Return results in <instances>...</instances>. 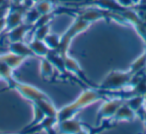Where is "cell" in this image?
<instances>
[{"mask_svg": "<svg viewBox=\"0 0 146 134\" xmlns=\"http://www.w3.org/2000/svg\"><path fill=\"white\" fill-rule=\"evenodd\" d=\"M4 30H6V19L5 16H3L0 17V33Z\"/></svg>", "mask_w": 146, "mask_h": 134, "instance_id": "4316f807", "label": "cell"}, {"mask_svg": "<svg viewBox=\"0 0 146 134\" xmlns=\"http://www.w3.org/2000/svg\"><path fill=\"white\" fill-rule=\"evenodd\" d=\"M60 39H61V35L50 32L45 37L43 41H44L45 44L48 46V48L50 49V50L56 51L59 47V44H60Z\"/></svg>", "mask_w": 146, "mask_h": 134, "instance_id": "cb8c5ba5", "label": "cell"}, {"mask_svg": "<svg viewBox=\"0 0 146 134\" xmlns=\"http://www.w3.org/2000/svg\"><path fill=\"white\" fill-rule=\"evenodd\" d=\"M40 13L39 11L36 9V7L33 5V6H30L26 9L25 11V14H24V22L25 23H28L30 25H33L34 27L35 23L37 22V20L39 19L40 17Z\"/></svg>", "mask_w": 146, "mask_h": 134, "instance_id": "7402d4cb", "label": "cell"}, {"mask_svg": "<svg viewBox=\"0 0 146 134\" xmlns=\"http://www.w3.org/2000/svg\"><path fill=\"white\" fill-rule=\"evenodd\" d=\"M24 0H11V5H20L23 4Z\"/></svg>", "mask_w": 146, "mask_h": 134, "instance_id": "f1b7e54d", "label": "cell"}, {"mask_svg": "<svg viewBox=\"0 0 146 134\" xmlns=\"http://www.w3.org/2000/svg\"><path fill=\"white\" fill-rule=\"evenodd\" d=\"M138 115H140L141 116V118H142V120H143V123H144V126H145V128H146V112L144 111V109L142 110L141 112H140Z\"/></svg>", "mask_w": 146, "mask_h": 134, "instance_id": "83f0119b", "label": "cell"}, {"mask_svg": "<svg viewBox=\"0 0 146 134\" xmlns=\"http://www.w3.org/2000/svg\"><path fill=\"white\" fill-rule=\"evenodd\" d=\"M143 42H144V51L146 53V39H143Z\"/></svg>", "mask_w": 146, "mask_h": 134, "instance_id": "1f68e13d", "label": "cell"}, {"mask_svg": "<svg viewBox=\"0 0 146 134\" xmlns=\"http://www.w3.org/2000/svg\"><path fill=\"white\" fill-rule=\"evenodd\" d=\"M8 50L12 53L19 55V56L29 58V57H35L34 53L32 52L28 43L24 41H16V42H9Z\"/></svg>", "mask_w": 146, "mask_h": 134, "instance_id": "7c38bea8", "label": "cell"}, {"mask_svg": "<svg viewBox=\"0 0 146 134\" xmlns=\"http://www.w3.org/2000/svg\"><path fill=\"white\" fill-rule=\"evenodd\" d=\"M33 29V25L28 23H21L20 25L14 27L7 31L6 38L9 42H16V41H24L25 35Z\"/></svg>", "mask_w": 146, "mask_h": 134, "instance_id": "9c48e42d", "label": "cell"}, {"mask_svg": "<svg viewBox=\"0 0 146 134\" xmlns=\"http://www.w3.org/2000/svg\"><path fill=\"white\" fill-rule=\"evenodd\" d=\"M132 75L133 74L129 70H111L100 82L98 88L106 92H118L124 88L129 87Z\"/></svg>", "mask_w": 146, "mask_h": 134, "instance_id": "7a4b0ae2", "label": "cell"}, {"mask_svg": "<svg viewBox=\"0 0 146 134\" xmlns=\"http://www.w3.org/2000/svg\"><path fill=\"white\" fill-rule=\"evenodd\" d=\"M144 100H145V103H146V92H145V93H144Z\"/></svg>", "mask_w": 146, "mask_h": 134, "instance_id": "d6a6232c", "label": "cell"}, {"mask_svg": "<svg viewBox=\"0 0 146 134\" xmlns=\"http://www.w3.org/2000/svg\"><path fill=\"white\" fill-rule=\"evenodd\" d=\"M90 25H91L90 22L82 19L81 17L76 16L74 21L70 24V26H69L68 28L66 29V31L61 35L60 44H59V47L56 50V52H58L59 54L62 55V56L68 54V51H69V48H70V44H71L72 39L77 36L78 34H80V33L87 30Z\"/></svg>", "mask_w": 146, "mask_h": 134, "instance_id": "3957f363", "label": "cell"}, {"mask_svg": "<svg viewBox=\"0 0 146 134\" xmlns=\"http://www.w3.org/2000/svg\"><path fill=\"white\" fill-rule=\"evenodd\" d=\"M32 103L36 104L46 116H56L57 117V112H58V109L55 107L54 103L51 100V98H46V99H40L37 100L35 102H32Z\"/></svg>", "mask_w": 146, "mask_h": 134, "instance_id": "9a60e30c", "label": "cell"}, {"mask_svg": "<svg viewBox=\"0 0 146 134\" xmlns=\"http://www.w3.org/2000/svg\"><path fill=\"white\" fill-rule=\"evenodd\" d=\"M50 23L49 24L41 25V26L35 27L34 29V35H33V38L39 39V40H44V38L47 35L50 33Z\"/></svg>", "mask_w": 146, "mask_h": 134, "instance_id": "d4e9b609", "label": "cell"}, {"mask_svg": "<svg viewBox=\"0 0 146 134\" xmlns=\"http://www.w3.org/2000/svg\"><path fill=\"white\" fill-rule=\"evenodd\" d=\"M28 44H29V46H30L32 52L34 53L35 56L40 57V58L46 57L47 55H48V53L51 51L43 40L32 38V40H31Z\"/></svg>", "mask_w": 146, "mask_h": 134, "instance_id": "5bb4252c", "label": "cell"}, {"mask_svg": "<svg viewBox=\"0 0 146 134\" xmlns=\"http://www.w3.org/2000/svg\"><path fill=\"white\" fill-rule=\"evenodd\" d=\"M146 67V53L145 51H143L141 55L137 57L136 59H134L133 62L131 63L129 67V71L132 74L140 73V72H143L144 69Z\"/></svg>", "mask_w": 146, "mask_h": 134, "instance_id": "d6986e66", "label": "cell"}, {"mask_svg": "<svg viewBox=\"0 0 146 134\" xmlns=\"http://www.w3.org/2000/svg\"><path fill=\"white\" fill-rule=\"evenodd\" d=\"M46 58L52 63L55 69L58 72H60L61 74H65V72H67L66 68H65L64 57L59 54L58 52L51 50L50 52L48 53V55L46 56Z\"/></svg>", "mask_w": 146, "mask_h": 134, "instance_id": "2e32d148", "label": "cell"}, {"mask_svg": "<svg viewBox=\"0 0 146 134\" xmlns=\"http://www.w3.org/2000/svg\"><path fill=\"white\" fill-rule=\"evenodd\" d=\"M124 100L125 99L120 97V96L105 100L98 109L97 115H96V118H97L96 122L101 123V122H104L106 120L111 119L118 110V108L124 103Z\"/></svg>", "mask_w": 146, "mask_h": 134, "instance_id": "5b68a950", "label": "cell"}, {"mask_svg": "<svg viewBox=\"0 0 146 134\" xmlns=\"http://www.w3.org/2000/svg\"><path fill=\"white\" fill-rule=\"evenodd\" d=\"M57 128H58L57 131L61 132V133L78 134L85 133V132L89 131V130L86 129L85 124L75 117L59 121L58 124H57Z\"/></svg>", "mask_w": 146, "mask_h": 134, "instance_id": "52a82bcc", "label": "cell"}, {"mask_svg": "<svg viewBox=\"0 0 146 134\" xmlns=\"http://www.w3.org/2000/svg\"><path fill=\"white\" fill-rule=\"evenodd\" d=\"M0 74L2 76V80L7 83V86L10 85L15 79L13 76V69L1 60H0Z\"/></svg>", "mask_w": 146, "mask_h": 134, "instance_id": "ffe728a7", "label": "cell"}, {"mask_svg": "<svg viewBox=\"0 0 146 134\" xmlns=\"http://www.w3.org/2000/svg\"><path fill=\"white\" fill-rule=\"evenodd\" d=\"M8 88L16 90L23 98H25L26 100L30 101L31 103L40 99L50 98L48 94L45 93L44 91H42V90L39 89V88L35 87L34 85L24 83V82H21L16 79H14V81H13L10 85H8Z\"/></svg>", "mask_w": 146, "mask_h": 134, "instance_id": "277c9868", "label": "cell"}, {"mask_svg": "<svg viewBox=\"0 0 146 134\" xmlns=\"http://www.w3.org/2000/svg\"><path fill=\"white\" fill-rule=\"evenodd\" d=\"M0 132H1V131H0Z\"/></svg>", "mask_w": 146, "mask_h": 134, "instance_id": "836d02e7", "label": "cell"}, {"mask_svg": "<svg viewBox=\"0 0 146 134\" xmlns=\"http://www.w3.org/2000/svg\"><path fill=\"white\" fill-rule=\"evenodd\" d=\"M117 1L120 5H122L125 8H133L134 7L131 0H117Z\"/></svg>", "mask_w": 146, "mask_h": 134, "instance_id": "484cf974", "label": "cell"}, {"mask_svg": "<svg viewBox=\"0 0 146 134\" xmlns=\"http://www.w3.org/2000/svg\"><path fill=\"white\" fill-rule=\"evenodd\" d=\"M64 62H65V68H66V71L69 73L75 75L77 78H79L82 82L84 83L90 84V81L86 78L85 74H84L83 70H82L81 66H80L79 62L76 60L75 58L71 57L69 54L64 55Z\"/></svg>", "mask_w": 146, "mask_h": 134, "instance_id": "ba28073f", "label": "cell"}, {"mask_svg": "<svg viewBox=\"0 0 146 134\" xmlns=\"http://www.w3.org/2000/svg\"><path fill=\"white\" fill-rule=\"evenodd\" d=\"M56 69L54 68L53 64L46 58L43 57L40 61V75L42 76L43 79L51 80L55 75Z\"/></svg>", "mask_w": 146, "mask_h": 134, "instance_id": "ac0fdd59", "label": "cell"}, {"mask_svg": "<svg viewBox=\"0 0 146 134\" xmlns=\"http://www.w3.org/2000/svg\"><path fill=\"white\" fill-rule=\"evenodd\" d=\"M32 110H33V118H32V120H31V121L27 124V126L24 128V129L33 127V126L39 124L43 119H44L45 116H46L44 114V112H43L42 110H41L40 108H39L38 106H37L36 104H34V103H32ZM24 129H23V130H24Z\"/></svg>", "mask_w": 146, "mask_h": 134, "instance_id": "603a6c76", "label": "cell"}, {"mask_svg": "<svg viewBox=\"0 0 146 134\" xmlns=\"http://www.w3.org/2000/svg\"><path fill=\"white\" fill-rule=\"evenodd\" d=\"M104 96L98 90L94 88H85L79 95L77 96L75 100L67 105L63 106L62 108L58 109L57 112V120L62 121L65 119L75 117L76 114L82 109L86 108L87 106L92 105L95 102L103 100Z\"/></svg>", "mask_w": 146, "mask_h": 134, "instance_id": "6da1fadb", "label": "cell"}, {"mask_svg": "<svg viewBox=\"0 0 146 134\" xmlns=\"http://www.w3.org/2000/svg\"><path fill=\"white\" fill-rule=\"evenodd\" d=\"M86 3H89L93 6H98V8H101L103 10L115 13H120L124 9H126L118 3L117 0H86Z\"/></svg>", "mask_w": 146, "mask_h": 134, "instance_id": "8fae6325", "label": "cell"}, {"mask_svg": "<svg viewBox=\"0 0 146 134\" xmlns=\"http://www.w3.org/2000/svg\"><path fill=\"white\" fill-rule=\"evenodd\" d=\"M27 8H28V6H26L24 3L20 5H12V6H10L9 10L7 11L6 15H5L7 31L24 22V14Z\"/></svg>", "mask_w": 146, "mask_h": 134, "instance_id": "8992f818", "label": "cell"}, {"mask_svg": "<svg viewBox=\"0 0 146 134\" xmlns=\"http://www.w3.org/2000/svg\"><path fill=\"white\" fill-rule=\"evenodd\" d=\"M34 6L36 7L40 14L53 13L55 10V5L52 0H39L38 2L35 3Z\"/></svg>", "mask_w": 146, "mask_h": 134, "instance_id": "44dd1931", "label": "cell"}, {"mask_svg": "<svg viewBox=\"0 0 146 134\" xmlns=\"http://www.w3.org/2000/svg\"><path fill=\"white\" fill-rule=\"evenodd\" d=\"M0 60L3 61L4 63H6L8 66H10L13 70L17 69L23 63L25 62L26 58L22 56H19V55L12 53L9 51L8 53H4V54H0Z\"/></svg>", "mask_w": 146, "mask_h": 134, "instance_id": "4fadbf2b", "label": "cell"}, {"mask_svg": "<svg viewBox=\"0 0 146 134\" xmlns=\"http://www.w3.org/2000/svg\"><path fill=\"white\" fill-rule=\"evenodd\" d=\"M126 104L131 108L132 110L137 113V115L144 109V105H145V100H144L143 95H131L129 97L125 98L124 100Z\"/></svg>", "mask_w": 146, "mask_h": 134, "instance_id": "e0dca14e", "label": "cell"}, {"mask_svg": "<svg viewBox=\"0 0 146 134\" xmlns=\"http://www.w3.org/2000/svg\"><path fill=\"white\" fill-rule=\"evenodd\" d=\"M7 4H9V0H0V6H4Z\"/></svg>", "mask_w": 146, "mask_h": 134, "instance_id": "f546056e", "label": "cell"}, {"mask_svg": "<svg viewBox=\"0 0 146 134\" xmlns=\"http://www.w3.org/2000/svg\"><path fill=\"white\" fill-rule=\"evenodd\" d=\"M137 113L132 110L127 104L124 102L116 111L114 116L111 118L113 122H132L136 119Z\"/></svg>", "mask_w": 146, "mask_h": 134, "instance_id": "30bf717a", "label": "cell"}, {"mask_svg": "<svg viewBox=\"0 0 146 134\" xmlns=\"http://www.w3.org/2000/svg\"><path fill=\"white\" fill-rule=\"evenodd\" d=\"M131 1H132L133 6H137V5L140 4V0H131Z\"/></svg>", "mask_w": 146, "mask_h": 134, "instance_id": "4dcf8cb0", "label": "cell"}]
</instances>
